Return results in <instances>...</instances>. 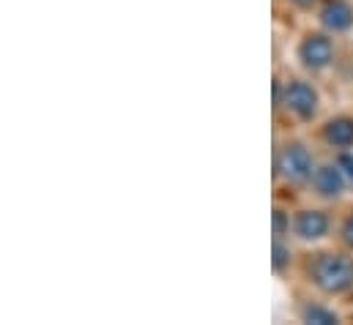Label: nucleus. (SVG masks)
<instances>
[{
    "label": "nucleus",
    "instance_id": "nucleus-1",
    "mask_svg": "<svg viewBox=\"0 0 353 325\" xmlns=\"http://www.w3.org/2000/svg\"><path fill=\"white\" fill-rule=\"evenodd\" d=\"M271 112L276 132H310L326 115V96L321 80L296 69H276L271 82Z\"/></svg>",
    "mask_w": 353,
    "mask_h": 325
},
{
    "label": "nucleus",
    "instance_id": "nucleus-2",
    "mask_svg": "<svg viewBox=\"0 0 353 325\" xmlns=\"http://www.w3.org/2000/svg\"><path fill=\"white\" fill-rule=\"evenodd\" d=\"M296 284L337 304H353V254L334 241L301 249Z\"/></svg>",
    "mask_w": 353,
    "mask_h": 325
},
{
    "label": "nucleus",
    "instance_id": "nucleus-3",
    "mask_svg": "<svg viewBox=\"0 0 353 325\" xmlns=\"http://www.w3.org/2000/svg\"><path fill=\"white\" fill-rule=\"evenodd\" d=\"M323 151L315 145L310 132H276L271 148V180L274 194L288 200H301L307 183L321 162Z\"/></svg>",
    "mask_w": 353,
    "mask_h": 325
},
{
    "label": "nucleus",
    "instance_id": "nucleus-4",
    "mask_svg": "<svg viewBox=\"0 0 353 325\" xmlns=\"http://www.w3.org/2000/svg\"><path fill=\"white\" fill-rule=\"evenodd\" d=\"M343 41L332 33H326L323 28H318L315 22L304 25L296 30L293 44H290V63L296 72L323 80L332 72H337L340 66V55H343Z\"/></svg>",
    "mask_w": 353,
    "mask_h": 325
},
{
    "label": "nucleus",
    "instance_id": "nucleus-5",
    "mask_svg": "<svg viewBox=\"0 0 353 325\" xmlns=\"http://www.w3.org/2000/svg\"><path fill=\"white\" fill-rule=\"evenodd\" d=\"M334 227H337V208L323 205L315 200H296L293 202V227L290 238L301 249L310 246H323L334 241Z\"/></svg>",
    "mask_w": 353,
    "mask_h": 325
},
{
    "label": "nucleus",
    "instance_id": "nucleus-6",
    "mask_svg": "<svg viewBox=\"0 0 353 325\" xmlns=\"http://www.w3.org/2000/svg\"><path fill=\"white\" fill-rule=\"evenodd\" d=\"M307 200H315V202H323V205H343L348 202L353 194H351V186L340 169V164L334 156L323 154L321 162L315 167L310 183H307V191H304Z\"/></svg>",
    "mask_w": 353,
    "mask_h": 325
},
{
    "label": "nucleus",
    "instance_id": "nucleus-7",
    "mask_svg": "<svg viewBox=\"0 0 353 325\" xmlns=\"http://www.w3.org/2000/svg\"><path fill=\"white\" fill-rule=\"evenodd\" d=\"M310 137L315 140V145L334 156L343 151H353V109H334L326 112L312 129Z\"/></svg>",
    "mask_w": 353,
    "mask_h": 325
},
{
    "label": "nucleus",
    "instance_id": "nucleus-8",
    "mask_svg": "<svg viewBox=\"0 0 353 325\" xmlns=\"http://www.w3.org/2000/svg\"><path fill=\"white\" fill-rule=\"evenodd\" d=\"M293 317H296V323H301V325H343L345 323L343 304L329 301V298L315 295V293L301 290V287H299V293H296V298H293Z\"/></svg>",
    "mask_w": 353,
    "mask_h": 325
},
{
    "label": "nucleus",
    "instance_id": "nucleus-9",
    "mask_svg": "<svg viewBox=\"0 0 353 325\" xmlns=\"http://www.w3.org/2000/svg\"><path fill=\"white\" fill-rule=\"evenodd\" d=\"M318 28L337 36L340 41L353 39V0H321L312 17Z\"/></svg>",
    "mask_w": 353,
    "mask_h": 325
},
{
    "label": "nucleus",
    "instance_id": "nucleus-10",
    "mask_svg": "<svg viewBox=\"0 0 353 325\" xmlns=\"http://www.w3.org/2000/svg\"><path fill=\"white\" fill-rule=\"evenodd\" d=\"M299 257H301V246L293 238H271V273L279 282L296 279Z\"/></svg>",
    "mask_w": 353,
    "mask_h": 325
},
{
    "label": "nucleus",
    "instance_id": "nucleus-11",
    "mask_svg": "<svg viewBox=\"0 0 353 325\" xmlns=\"http://www.w3.org/2000/svg\"><path fill=\"white\" fill-rule=\"evenodd\" d=\"M334 244L343 246L353 254V197L348 202L337 205V227H334Z\"/></svg>",
    "mask_w": 353,
    "mask_h": 325
},
{
    "label": "nucleus",
    "instance_id": "nucleus-12",
    "mask_svg": "<svg viewBox=\"0 0 353 325\" xmlns=\"http://www.w3.org/2000/svg\"><path fill=\"white\" fill-rule=\"evenodd\" d=\"M279 11H285L288 17H296V19H307L312 22L315 11H318V3L321 0H274Z\"/></svg>",
    "mask_w": 353,
    "mask_h": 325
},
{
    "label": "nucleus",
    "instance_id": "nucleus-13",
    "mask_svg": "<svg viewBox=\"0 0 353 325\" xmlns=\"http://www.w3.org/2000/svg\"><path fill=\"white\" fill-rule=\"evenodd\" d=\"M334 159H337V164H340V169H343V175H345V180H348V186H351V194H353V151L334 154Z\"/></svg>",
    "mask_w": 353,
    "mask_h": 325
}]
</instances>
